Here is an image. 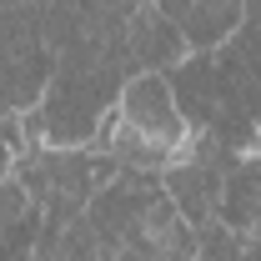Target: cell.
Wrapping results in <instances>:
<instances>
[{"label":"cell","mask_w":261,"mask_h":261,"mask_svg":"<svg viewBox=\"0 0 261 261\" xmlns=\"http://www.w3.org/2000/svg\"><path fill=\"white\" fill-rule=\"evenodd\" d=\"M161 196H166L161 171H116V176L91 196V206H86V226L96 231L100 251H106L111 261L121 256V246H126V236L136 231V221H141Z\"/></svg>","instance_id":"4"},{"label":"cell","mask_w":261,"mask_h":261,"mask_svg":"<svg viewBox=\"0 0 261 261\" xmlns=\"http://www.w3.org/2000/svg\"><path fill=\"white\" fill-rule=\"evenodd\" d=\"M116 171L121 166L100 156L96 146H25L15 156L10 176L25 186V196L40 206V216L56 221V216H81Z\"/></svg>","instance_id":"2"},{"label":"cell","mask_w":261,"mask_h":261,"mask_svg":"<svg viewBox=\"0 0 261 261\" xmlns=\"http://www.w3.org/2000/svg\"><path fill=\"white\" fill-rule=\"evenodd\" d=\"M116 121L130 126L136 136H146V141L166 146L171 156H181V151H186V141H191V126H186L181 106H176V96H171V81L156 75V70L126 75L121 100H116Z\"/></svg>","instance_id":"5"},{"label":"cell","mask_w":261,"mask_h":261,"mask_svg":"<svg viewBox=\"0 0 261 261\" xmlns=\"http://www.w3.org/2000/svg\"><path fill=\"white\" fill-rule=\"evenodd\" d=\"M196 246H201V261H261V236H241L221 221H206L196 231Z\"/></svg>","instance_id":"10"},{"label":"cell","mask_w":261,"mask_h":261,"mask_svg":"<svg viewBox=\"0 0 261 261\" xmlns=\"http://www.w3.org/2000/svg\"><path fill=\"white\" fill-rule=\"evenodd\" d=\"M216 221L241 236H261V151L256 156H236L226 166V186H221V206Z\"/></svg>","instance_id":"8"},{"label":"cell","mask_w":261,"mask_h":261,"mask_svg":"<svg viewBox=\"0 0 261 261\" xmlns=\"http://www.w3.org/2000/svg\"><path fill=\"white\" fill-rule=\"evenodd\" d=\"M196 261H201V256H196Z\"/></svg>","instance_id":"11"},{"label":"cell","mask_w":261,"mask_h":261,"mask_svg":"<svg viewBox=\"0 0 261 261\" xmlns=\"http://www.w3.org/2000/svg\"><path fill=\"white\" fill-rule=\"evenodd\" d=\"M231 161H236L231 151H221L211 136L191 130L186 151L161 171V186H166L171 206L181 211L186 226L201 231L206 221H216V206H221V186H226V166Z\"/></svg>","instance_id":"3"},{"label":"cell","mask_w":261,"mask_h":261,"mask_svg":"<svg viewBox=\"0 0 261 261\" xmlns=\"http://www.w3.org/2000/svg\"><path fill=\"white\" fill-rule=\"evenodd\" d=\"M121 45H126V70H130V75H141V70L171 75L176 65L191 56L181 25L166 15L156 0H141V5L126 15V35H121Z\"/></svg>","instance_id":"7"},{"label":"cell","mask_w":261,"mask_h":261,"mask_svg":"<svg viewBox=\"0 0 261 261\" xmlns=\"http://www.w3.org/2000/svg\"><path fill=\"white\" fill-rule=\"evenodd\" d=\"M126 45L106 35H75L56 50L50 81L31 111L20 116V130L31 146H91L100 121L116 111L126 86Z\"/></svg>","instance_id":"1"},{"label":"cell","mask_w":261,"mask_h":261,"mask_svg":"<svg viewBox=\"0 0 261 261\" xmlns=\"http://www.w3.org/2000/svg\"><path fill=\"white\" fill-rule=\"evenodd\" d=\"M40 206H35L25 186L15 176L0 181V261H35V241H40Z\"/></svg>","instance_id":"9"},{"label":"cell","mask_w":261,"mask_h":261,"mask_svg":"<svg viewBox=\"0 0 261 261\" xmlns=\"http://www.w3.org/2000/svg\"><path fill=\"white\" fill-rule=\"evenodd\" d=\"M166 81H171V96H176V106H181V116H186L191 130H216L221 121L246 116L226 91V75L216 65V50H191Z\"/></svg>","instance_id":"6"}]
</instances>
